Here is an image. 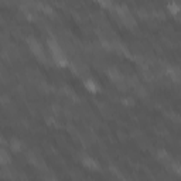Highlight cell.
Listing matches in <instances>:
<instances>
[{
    "label": "cell",
    "instance_id": "cell-4",
    "mask_svg": "<svg viewBox=\"0 0 181 181\" xmlns=\"http://www.w3.org/2000/svg\"><path fill=\"white\" fill-rule=\"evenodd\" d=\"M21 146H23V144L20 143L17 139H11V140H10V147H11L14 151H19V150L21 149Z\"/></svg>",
    "mask_w": 181,
    "mask_h": 181
},
{
    "label": "cell",
    "instance_id": "cell-6",
    "mask_svg": "<svg viewBox=\"0 0 181 181\" xmlns=\"http://www.w3.org/2000/svg\"><path fill=\"white\" fill-rule=\"evenodd\" d=\"M171 167H173V170H174L177 174H181V166H180V164H177V163H173Z\"/></svg>",
    "mask_w": 181,
    "mask_h": 181
},
{
    "label": "cell",
    "instance_id": "cell-2",
    "mask_svg": "<svg viewBox=\"0 0 181 181\" xmlns=\"http://www.w3.org/2000/svg\"><path fill=\"white\" fill-rule=\"evenodd\" d=\"M81 161L84 163V166H86V167L92 168V170H95V168H98V164L96 161L93 160V158L88 157V156H82V158H81Z\"/></svg>",
    "mask_w": 181,
    "mask_h": 181
},
{
    "label": "cell",
    "instance_id": "cell-5",
    "mask_svg": "<svg viewBox=\"0 0 181 181\" xmlns=\"http://www.w3.org/2000/svg\"><path fill=\"white\" fill-rule=\"evenodd\" d=\"M9 161H10L9 156H7V153H6V150L3 149V150H2V163H3V166H6Z\"/></svg>",
    "mask_w": 181,
    "mask_h": 181
},
{
    "label": "cell",
    "instance_id": "cell-3",
    "mask_svg": "<svg viewBox=\"0 0 181 181\" xmlns=\"http://www.w3.org/2000/svg\"><path fill=\"white\" fill-rule=\"evenodd\" d=\"M85 86H86L89 91H92V92H96L98 91V85L93 82L92 79H85Z\"/></svg>",
    "mask_w": 181,
    "mask_h": 181
},
{
    "label": "cell",
    "instance_id": "cell-1",
    "mask_svg": "<svg viewBox=\"0 0 181 181\" xmlns=\"http://www.w3.org/2000/svg\"><path fill=\"white\" fill-rule=\"evenodd\" d=\"M27 42H28V45H30V48H31V51L38 57V60L42 61V62H47V58H45V55H44V48H42L41 44L33 37H28Z\"/></svg>",
    "mask_w": 181,
    "mask_h": 181
}]
</instances>
